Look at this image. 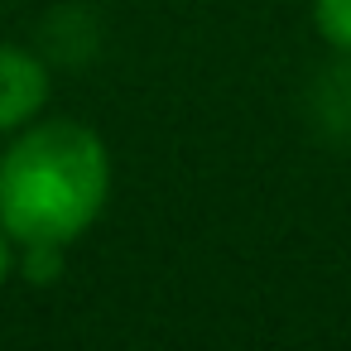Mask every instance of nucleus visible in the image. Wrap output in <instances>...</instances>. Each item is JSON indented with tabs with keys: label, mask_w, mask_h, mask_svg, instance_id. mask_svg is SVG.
I'll list each match as a JSON object with an SVG mask.
<instances>
[{
	"label": "nucleus",
	"mask_w": 351,
	"mask_h": 351,
	"mask_svg": "<svg viewBox=\"0 0 351 351\" xmlns=\"http://www.w3.org/2000/svg\"><path fill=\"white\" fill-rule=\"evenodd\" d=\"M106 140L73 116H39L0 149V226L15 245H77L111 202Z\"/></svg>",
	"instance_id": "f257e3e1"
},
{
	"label": "nucleus",
	"mask_w": 351,
	"mask_h": 351,
	"mask_svg": "<svg viewBox=\"0 0 351 351\" xmlns=\"http://www.w3.org/2000/svg\"><path fill=\"white\" fill-rule=\"evenodd\" d=\"M49 97H53L49 58L25 44H0V135L10 140L15 130L39 121Z\"/></svg>",
	"instance_id": "f03ea898"
},
{
	"label": "nucleus",
	"mask_w": 351,
	"mask_h": 351,
	"mask_svg": "<svg viewBox=\"0 0 351 351\" xmlns=\"http://www.w3.org/2000/svg\"><path fill=\"white\" fill-rule=\"evenodd\" d=\"M97 20L82 10V5H63V10H53L49 20H44V44H39V53L49 58V63H87L92 53H97Z\"/></svg>",
	"instance_id": "7ed1b4c3"
},
{
	"label": "nucleus",
	"mask_w": 351,
	"mask_h": 351,
	"mask_svg": "<svg viewBox=\"0 0 351 351\" xmlns=\"http://www.w3.org/2000/svg\"><path fill=\"white\" fill-rule=\"evenodd\" d=\"M308 10H313L317 39H322L332 53L351 58V0H313Z\"/></svg>",
	"instance_id": "20e7f679"
},
{
	"label": "nucleus",
	"mask_w": 351,
	"mask_h": 351,
	"mask_svg": "<svg viewBox=\"0 0 351 351\" xmlns=\"http://www.w3.org/2000/svg\"><path fill=\"white\" fill-rule=\"evenodd\" d=\"M15 255H20V245H15V236L0 226V289H5L10 279H15Z\"/></svg>",
	"instance_id": "39448f33"
},
{
	"label": "nucleus",
	"mask_w": 351,
	"mask_h": 351,
	"mask_svg": "<svg viewBox=\"0 0 351 351\" xmlns=\"http://www.w3.org/2000/svg\"><path fill=\"white\" fill-rule=\"evenodd\" d=\"M346 106H351V68H346Z\"/></svg>",
	"instance_id": "423d86ee"
}]
</instances>
